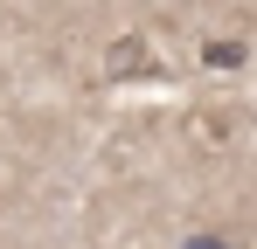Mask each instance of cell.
I'll use <instances>...</instances> for the list:
<instances>
[{
  "label": "cell",
  "mask_w": 257,
  "mask_h": 249,
  "mask_svg": "<svg viewBox=\"0 0 257 249\" xmlns=\"http://www.w3.org/2000/svg\"><path fill=\"white\" fill-rule=\"evenodd\" d=\"M181 249H236V242H229L222 228H202V236H188V242H181Z\"/></svg>",
  "instance_id": "obj_1"
}]
</instances>
